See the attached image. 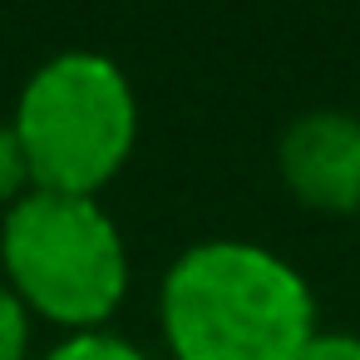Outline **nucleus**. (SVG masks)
Wrapping results in <instances>:
<instances>
[{
  "label": "nucleus",
  "mask_w": 360,
  "mask_h": 360,
  "mask_svg": "<svg viewBox=\"0 0 360 360\" xmlns=\"http://www.w3.org/2000/svg\"><path fill=\"white\" fill-rule=\"evenodd\" d=\"M158 326L173 360H296L316 335V296L286 257L212 237L168 266Z\"/></svg>",
  "instance_id": "f257e3e1"
},
{
  "label": "nucleus",
  "mask_w": 360,
  "mask_h": 360,
  "mask_svg": "<svg viewBox=\"0 0 360 360\" xmlns=\"http://www.w3.org/2000/svg\"><path fill=\"white\" fill-rule=\"evenodd\" d=\"M0 271L30 316L70 335L104 330L129 296V247L99 198L30 188L0 222Z\"/></svg>",
  "instance_id": "f03ea898"
},
{
  "label": "nucleus",
  "mask_w": 360,
  "mask_h": 360,
  "mask_svg": "<svg viewBox=\"0 0 360 360\" xmlns=\"http://www.w3.org/2000/svg\"><path fill=\"white\" fill-rule=\"evenodd\" d=\"M11 129L30 168V188L94 198L119 178L139 143V99L109 55L65 50L20 84Z\"/></svg>",
  "instance_id": "7ed1b4c3"
},
{
  "label": "nucleus",
  "mask_w": 360,
  "mask_h": 360,
  "mask_svg": "<svg viewBox=\"0 0 360 360\" xmlns=\"http://www.w3.org/2000/svg\"><path fill=\"white\" fill-rule=\"evenodd\" d=\"M276 173L286 193L326 217L360 212V114L311 109L276 139Z\"/></svg>",
  "instance_id": "20e7f679"
},
{
  "label": "nucleus",
  "mask_w": 360,
  "mask_h": 360,
  "mask_svg": "<svg viewBox=\"0 0 360 360\" xmlns=\"http://www.w3.org/2000/svg\"><path fill=\"white\" fill-rule=\"evenodd\" d=\"M40 360H148V355L114 330H79V335H65L60 345H50Z\"/></svg>",
  "instance_id": "39448f33"
},
{
  "label": "nucleus",
  "mask_w": 360,
  "mask_h": 360,
  "mask_svg": "<svg viewBox=\"0 0 360 360\" xmlns=\"http://www.w3.org/2000/svg\"><path fill=\"white\" fill-rule=\"evenodd\" d=\"M25 193H30V168H25L20 139H15L11 119H0V212H11Z\"/></svg>",
  "instance_id": "423d86ee"
},
{
  "label": "nucleus",
  "mask_w": 360,
  "mask_h": 360,
  "mask_svg": "<svg viewBox=\"0 0 360 360\" xmlns=\"http://www.w3.org/2000/svg\"><path fill=\"white\" fill-rule=\"evenodd\" d=\"M30 350V311L0 281V360H25Z\"/></svg>",
  "instance_id": "0eeeda50"
},
{
  "label": "nucleus",
  "mask_w": 360,
  "mask_h": 360,
  "mask_svg": "<svg viewBox=\"0 0 360 360\" xmlns=\"http://www.w3.org/2000/svg\"><path fill=\"white\" fill-rule=\"evenodd\" d=\"M296 360H360V335L350 330H316Z\"/></svg>",
  "instance_id": "6e6552de"
}]
</instances>
